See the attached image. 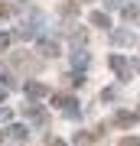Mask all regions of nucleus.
<instances>
[{"mask_svg": "<svg viewBox=\"0 0 140 146\" xmlns=\"http://www.w3.org/2000/svg\"><path fill=\"white\" fill-rule=\"evenodd\" d=\"M26 94H29V98H46L49 88H46L42 81H26Z\"/></svg>", "mask_w": 140, "mask_h": 146, "instance_id": "39448f33", "label": "nucleus"}, {"mask_svg": "<svg viewBox=\"0 0 140 146\" xmlns=\"http://www.w3.org/2000/svg\"><path fill=\"white\" fill-rule=\"evenodd\" d=\"M39 55L56 58V55H59V42H52V39H39Z\"/></svg>", "mask_w": 140, "mask_h": 146, "instance_id": "20e7f679", "label": "nucleus"}, {"mask_svg": "<svg viewBox=\"0 0 140 146\" xmlns=\"http://www.w3.org/2000/svg\"><path fill=\"white\" fill-rule=\"evenodd\" d=\"M111 3H114V7H121V0H111Z\"/></svg>", "mask_w": 140, "mask_h": 146, "instance_id": "dca6fc26", "label": "nucleus"}, {"mask_svg": "<svg viewBox=\"0 0 140 146\" xmlns=\"http://www.w3.org/2000/svg\"><path fill=\"white\" fill-rule=\"evenodd\" d=\"M46 146H65V143L59 140V136H46Z\"/></svg>", "mask_w": 140, "mask_h": 146, "instance_id": "ddd939ff", "label": "nucleus"}, {"mask_svg": "<svg viewBox=\"0 0 140 146\" xmlns=\"http://www.w3.org/2000/svg\"><path fill=\"white\" fill-rule=\"evenodd\" d=\"M52 104L62 107L68 117H75V114H78V101H75V98H68V94H52Z\"/></svg>", "mask_w": 140, "mask_h": 146, "instance_id": "f257e3e1", "label": "nucleus"}, {"mask_svg": "<svg viewBox=\"0 0 140 146\" xmlns=\"http://www.w3.org/2000/svg\"><path fill=\"white\" fill-rule=\"evenodd\" d=\"M91 26L111 29V16H108V13H101V10H94V13H91Z\"/></svg>", "mask_w": 140, "mask_h": 146, "instance_id": "423d86ee", "label": "nucleus"}, {"mask_svg": "<svg viewBox=\"0 0 140 146\" xmlns=\"http://www.w3.org/2000/svg\"><path fill=\"white\" fill-rule=\"evenodd\" d=\"M0 143H3V133H0Z\"/></svg>", "mask_w": 140, "mask_h": 146, "instance_id": "a211bd4d", "label": "nucleus"}, {"mask_svg": "<svg viewBox=\"0 0 140 146\" xmlns=\"http://www.w3.org/2000/svg\"><path fill=\"white\" fill-rule=\"evenodd\" d=\"M134 123H137L134 110H117V114H114V127H134Z\"/></svg>", "mask_w": 140, "mask_h": 146, "instance_id": "7ed1b4c3", "label": "nucleus"}, {"mask_svg": "<svg viewBox=\"0 0 140 146\" xmlns=\"http://www.w3.org/2000/svg\"><path fill=\"white\" fill-rule=\"evenodd\" d=\"M10 13H13V7H10V3H0V20H7Z\"/></svg>", "mask_w": 140, "mask_h": 146, "instance_id": "9b49d317", "label": "nucleus"}, {"mask_svg": "<svg viewBox=\"0 0 140 146\" xmlns=\"http://www.w3.org/2000/svg\"><path fill=\"white\" fill-rule=\"evenodd\" d=\"M117 146H140V140H134V136H124V140H121Z\"/></svg>", "mask_w": 140, "mask_h": 146, "instance_id": "f8f14e48", "label": "nucleus"}, {"mask_svg": "<svg viewBox=\"0 0 140 146\" xmlns=\"http://www.w3.org/2000/svg\"><path fill=\"white\" fill-rule=\"evenodd\" d=\"M114 42H121V46H127V42H134V33H114Z\"/></svg>", "mask_w": 140, "mask_h": 146, "instance_id": "1a4fd4ad", "label": "nucleus"}, {"mask_svg": "<svg viewBox=\"0 0 140 146\" xmlns=\"http://www.w3.org/2000/svg\"><path fill=\"white\" fill-rule=\"evenodd\" d=\"M91 140H94V133H75V146H91Z\"/></svg>", "mask_w": 140, "mask_h": 146, "instance_id": "6e6552de", "label": "nucleus"}, {"mask_svg": "<svg viewBox=\"0 0 140 146\" xmlns=\"http://www.w3.org/2000/svg\"><path fill=\"white\" fill-rule=\"evenodd\" d=\"M10 46V33H0V49H7Z\"/></svg>", "mask_w": 140, "mask_h": 146, "instance_id": "4468645a", "label": "nucleus"}, {"mask_svg": "<svg viewBox=\"0 0 140 146\" xmlns=\"http://www.w3.org/2000/svg\"><path fill=\"white\" fill-rule=\"evenodd\" d=\"M0 120H10V110L7 107H0Z\"/></svg>", "mask_w": 140, "mask_h": 146, "instance_id": "2eb2a0df", "label": "nucleus"}, {"mask_svg": "<svg viewBox=\"0 0 140 146\" xmlns=\"http://www.w3.org/2000/svg\"><path fill=\"white\" fill-rule=\"evenodd\" d=\"M0 101H3V91H0Z\"/></svg>", "mask_w": 140, "mask_h": 146, "instance_id": "f3484780", "label": "nucleus"}, {"mask_svg": "<svg viewBox=\"0 0 140 146\" xmlns=\"http://www.w3.org/2000/svg\"><path fill=\"white\" fill-rule=\"evenodd\" d=\"M111 68L117 72V78H121V81H130V65H127V58H124V55H111Z\"/></svg>", "mask_w": 140, "mask_h": 146, "instance_id": "f03ea898", "label": "nucleus"}, {"mask_svg": "<svg viewBox=\"0 0 140 146\" xmlns=\"http://www.w3.org/2000/svg\"><path fill=\"white\" fill-rule=\"evenodd\" d=\"M7 133H10L13 140H20V143L26 140V136H29V130H26V127H20V123H13V127H10V130H7Z\"/></svg>", "mask_w": 140, "mask_h": 146, "instance_id": "0eeeda50", "label": "nucleus"}, {"mask_svg": "<svg viewBox=\"0 0 140 146\" xmlns=\"http://www.w3.org/2000/svg\"><path fill=\"white\" fill-rule=\"evenodd\" d=\"M78 13V3H62V16H75Z\"/></svg>", "mask_w": 140, "mask_h": 146, "instance_id": "9d476101", "label": "nucleus"}]
</instances>
